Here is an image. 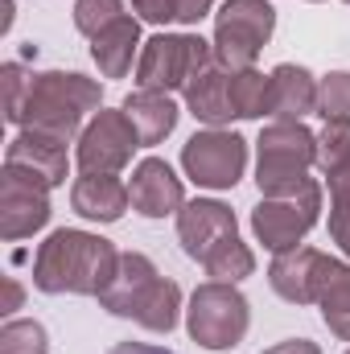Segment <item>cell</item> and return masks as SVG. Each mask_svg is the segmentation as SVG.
<instances>
[{"instance_id":"9","label":"cell","mask_w":350,"mask_h":354,"mask_svg":"<svg viewBox=\"0 0 350 354\" xmlns=\"http://www.w3.org/2000/svg\"><path fill=\"white\" fill-rule=\"evenodd\" d=\"M181 169L202 189H231L248 169V140L227 128L194 132L181 145Z\"/></svg>"},{"instance_id":"22","label":"cell","mask_w":350,"mask_h":354,"mask_svg":"<svg viewBox=\"0 0 350 354\" xmlns=\"http://www.w3.org/2000/svg\"><path fill=\"white\" fill-rule=\"evenodd\" d=\"M231 103L239 120H264L272 115V75L252 71H231Z\"/></svg>"},{"instance_id":"2","label":"cell","mask_w":350,"mask_h":354,"mask_svg":"<svg viewBox=\"0 0 350 354\" xmlns=\"http://www.w3.org/2000/svg\"><path fill=\"white\" fill-rule=\"evenodd\" d=\"M99 305L116 317H128L153 334H169L181 313V288L177 280L161 276L145 252H120V268L111 284L103 288Z\"/></svg>"},{"instance_id":"33","label":"cell","mask_w":350,"mask_h":354,"mask_svg":"<svg viewBox=\"0 0 350 354\" xmlns=\"http://www.w3.org/2000/svg\"><path fill=\"white\" fill-rule=\"evenodd\" d=\"M210 4H214V0H181V17H177V25H198V21L210 12Z\"/></svg>"},{"instance_id":"32","label":"cell","mask_w":350,"mask_h":354,"mask_svg":"<svg viewBox=\"0 0 350 354\" xmlns=\"http://www.w3.org/2000/svg\"><path fill=\"white\" fill-rule=\"evenodd\" d=\"M21 301H25V288H21L12 276H4V305H0V313H4V317H12V313L21 309Z\"/></svg>"},{"instance_id":"13","label":"cell","mask_w":350,"mask_h":354,"mask_svg":"<svg viewBox=\"0 0 350 354\" xmlns=\"http://www.w3.org/2000/svg\"><path fill=\"white\" fill-rule=\"evenodd\" d=\"M128 194H132V210L145 218H165V214H177L185 206V185L174 174V165L161 157H145L132 169Z\"/></svg>"},{"instance_id":"34","label":"cell","mask_w":350,"mask_h":354,"mask_svg":"<svg viewBox=\"0 0 350 354\" xmlns=\"http://www.w3.org/2000/svg\"><path fill=\"white\" fill-rule=\"evenodd\" d=\"M107 354H174V351H165V346H149V342H120V346H111Z\"/></svg>"},{"instance_id":"26","label":"cell","mask_w":350,"mask_h":354,"mask_svg":"<svg viewBox=\"0 0 350 354\" xmlns=\"http://www.w3.org/2000/svg\"><path fill=\"white\" fill-rule=\"evenodd\" d=\"M0 354H50V334L42 322H17L8 317L0 330Z\"/></svg>"},{"instance_id":"15","label":"cell","mask_w":350,"mask_h":354,"mask_svg":"<svg viewBox=\"0 0 350 354\" xmlns=\"http://www.w3.org/2000/svg\"><path fill=\"white\" fill-rule=\"evenodd\" d=\"M322 252L317 248H293L280 252L268 268V284L280 301L288 305H313L317 301V272H322Z\"/></svg>"},{"instance_id":"1","label":"cell","mask_w":350,"mask_h":354,"mask_svg":"<svg viewBox=\"0 0 350 354\" xmlns=\"http://www.w3.org/2000/svg\"><path fill=\"white\" fill-rule=\"evenodd\" d=\"M116 268H120V252L103 235L62 227L37 248L33 284L42 292H50V297H62V292H71V297H103Z\"/></svg>"},{"instance_id":"8","label":"cell","mask_w":350,"mask_h":354,"mask_svg":"<svg viewBox=\"0 0 350 354\" xmlns=\"http://www.w3.org/2000/svg\"><path fill=\"white\" fill-rule=\"evenodd\" d=\"M317 218H322V185L309 181L288 198H264L252 210V231L272 256H280L301 248V239L317 227Z\"/></svg>"},{"instance_id":"36","label":"cell","mask_w":350,"mask_h":354,"mask_svg":"<svg viewBox=\"0 0 350 354\" xmlns=\"http://www.w3.org/2000/svg\"><path fill=\"white\" fill-rule=\"evenodd\" d=\"M347 354H350V351H347Z\"/></svg>"},{"instance_id":"20","label":"cell","mask_w":350,"mask_h":354,"mask_svg":"<svg viewBox=\"0 0 350 354\" xmlns=\"http://www.w3.org/2000/svg\"><path fill=\"white\" fill-rule=\"evenodd\" d=\"M322 309V322L330 326L334 338L350 342V264L326 256L322 260V272H317V301Z\"/></svg>"},{"instance_id":"35","label":"cell","mask_w":350,"mask_h":354,"mask_svg":"<svg viewBox=\"0 0 350 354\" xmlns=\"http://www.w3.org/2000/svg\"><path fill=\"white\" fill-rule=\"evenodd\" d=\"M347 4H350V0H347Z\"/></svg>"},{"instance_id":"30","label":"cell","mask_w":350,"mask_h":354,"mask_svg":"<svg viewBox=\"0 0 350 354\" xmlns=\"http://www.w3.org/2000/svg\"><path fill=\"white\" fill-rule=\"evenodd\" d=\"M132 12L149 25H174L181 17V0H132Z\"/></svg>"},{"instance_id":"24","label":"cell","mask_w":350,"mask_h":354,"mask_svg":"<svg viewBox=\"0 0 350 354\" xmlns=\"http://www.w3.org/2000/svg\"><path fill=\"white\" fill-rule=\"evenodd\" d=\"M326 185H330V239L342 248V256H350V165L326 174Z\"/></svg>"},{"instance_id":"29","label":"cell","mask_w":350,"mask_h":354,"mask_svg":"<svg viewBox=\"0 0 350 354\" xmlns=\"http://www.w3.org/2000/svg\"><path fill=\"white\" fill-rule=\"evenodd\" d=\"M0 83H4V120L21 124V107H25V95H29L33 75H25L21 62H4L0 66Z\"/></svg>"},{"instance_id":"27","label":"cell","mask_w":350,"mask_h":354,"mask_svg":"<svg viewBox=\"0 0 350 354\" xmlns=\"http://www.w3.org/2000/svg\"><path fill=\"white\" fill-rule=\"evenodd\" d=\"M317 115L330 120H350V71H330L317 83Z\"/></svg>"},{"instance_id":"4","label":"cell","mask_w":350,"mask_h":354,"mask_svg":"<svg viewBox=\"0 0 350 354\" xmlns=\"http://www.w3.org/2000/svg\"><path fill=\"white\" fill-rule=\"evenodd\" d=\"M317 165V136L301 120H276L256 140V185L264 198H288L305 189Z\"/></svg>"},{"instance_id":"28","label":"cell","mask_w":350,"mask_h":354,"mask_svg":"<svg viewBox=\"0 0 350 354\" xmlns=\"http://www.w3.org/2000/svg\"><path fill=\"white\" fill-rule=\"evenodd\" d=\"M120 17H124V4L120 0H75V29L87 33V37L103 33Z\"/></svg>"},{"instance_id":"3","label":"cell","mask_w":350,"mask_h":354,"mask_svg":"<svg viewBox=\"0 0 350 354\" xmlns=\"http://www.w3.org/2000/svg\"><path fill=\"white\" fill-rule=\"evenodd\" d=\"M99 103H103V91L95 79L79 71H46V75H33L29 83L25 107H21V128L71 140L83 132V115L99 111Z\"/></svg>"},{"instance_id":"7","label":"cell","mask_w":350,"mask_h":354,"mask_svg":"<svg viewBox=\"0 0 350 354\" xmlns=\"http://www.w3.org/2000/svg\"><path fill=\"white\" fill-rule=\"evenodd\" d=\"M276 29V8L268 0H223L214 12V62L227 71H252Z\"/></svg>"},{"instance_id":"5","label":"cell","mask_w":350,"mask_h":354,"mask_svg":"<svg viewBox=\"0 0 350 354\" xmlns=\"http://www.w3.org/2000/svg\"><path fill=\"white\" fill-rule=\"evenodd\" d=\"M252 305L248 297L227 280H206L194 288L185 309V330L202 351H235L248 338Z\"/></svg>"},{"instance_id":"6","label":"cell","mask_w":350,"mask_h":354,"mask_svg":"<svg viewBox=\"0 0 350 354\" xmlns=\"http://www.w3.org/2000/svg\"><path fill=\"white\" fill-rule=\"evenodd\" d=\"M214 62V46L198 33H157L145 41L136 58V87L145 91H185Z\"/></svg>"},{"instance_id":"12","label":"cell","mask_w":350,"mask_h":354,"mask_svg":"<svg viewBox=\"0 0 350 354\" xmlns=\"http://www.w3.org/2000/svg\"><path fill=\"white\" fill-rule=\"evenodd\" d=\"M239 235V223H235V210L214 202V198H194L177 210V239L185 248L190 260L206 264L227 239Z\"/></svg>"},{"instance_id":"14","label":"cell","mask_w":350,"mask_h":354,"mask_svg":"<svg viewBox=\"0 0 350 354\" xmlns=\"http://www.w3.org/2000/svg\"><path fill=\"white\" fill-rule=\"evenodd\" d=\"M4 165H21L33 177H42L50 189L62 185L71 174V157H66V140L58 136H46V132H33V128H21L8 149H4Z\"/></svg>"},{"instance_id":"19","label":"cell","mask_w":350,"mask_h":354,"mask_svg":"<svg viewBox=\"0 0 350 354\" xmlns=\"http://www.w3.org/2000/svg\"><path fill=\"white\" fill-rule=\"evenodd\" d=\"M124 115L132 120V128H136L140 145L149 149V145H161V140L174 132V128H177V115H181V111H177L174 95L136 87L128 99H124Z\"/></svg>"},{"instance_id":"11","label":"cell","mask_w":350,"mask_h":354,"mask_svg":"<svg viewBox=\"0 0 350 354\" xmlns=\"http://www.w3.org/2000/svg\"><path fill=\"white\" fill-rule=\"evenodd\" d=\"M50 185L21 165H4L0 177V235L8 243L29 239L50 223Z\"/></svg>"},{"instance_id":"18","label":"cell","mask_w":350,"mask_h":354,"mask_svg":"<svg viewBox=\"0 0 350 354\" xmlns=\"http://www.w3.org/2000/svg\"><path fill=\"white\" fill-rule=\"evenodd\" d=\"M71 206L87 223H120L132 206V194L116 174H83L71 189Z\"/></svg>"},{"instance_id":"31","label":"cell","mask_w":350,"mask_h":354,"mask_svg":"<svg viewBox=\"0 0 350 354\" xmlns=\"http://www.w3.org/2000/svg\"><path fill=\"white\" fill-rule=\"evenodd\" d=\"M264 354H322V346L309 342V338H284V342H276L272 351H264Z\"/></svg>"},{"instance_id":"16","label":"cell","mask_w":350,"mask_h":354,"mask_svg":"<svg viewBox=\"0 0 350 354\" xmlns=\"http://www.w3.org/2000/svg\"><path fill=\"white\" fill-rule=\"evenodd\" d=\"M181 95H185V111L202 120L206 128H227L231 120H239L231 103V71L219 62H210L198 79H190V87Z\"/></svg>"},{"instance_id":"10","label":"cell","mask_w":350,"mask_h":354,"mask_svg":"<svg viewBox=\"0 0 350 354\" xmlns=\"http://www.w3.org/2000/svg\"><path fill=\"white\" fill-rule=\"evenodd\" d=\"M136 149H145V145H140L132 120L124 115V107H120V111L99 107V111L91 115V124L79 132L75 161H79L83 174H120V169L132 165V153H136Z\"/></svg>"},{"instance_id":"17","label":"cell","mask_w":350,"mask_h":354,"mask_svg":"<svg viewBox=\"0 0 350 354\" xmlns=\"http://www.w3.org/2000/svg\"><path fill=\"white\" fill-rule=\"evenodd\" d=\"M145 41H140V17H120L116 25H107L103 33L91 37V58L99 66L103 79H124L132 71V62L140 58Z\"/></svg>"},{"instance_id":"21","label":"cell","mask_w":350,"mask_h":354,"mask_svg":"<svg viewBox=\"0 0 350 354\" xmlns=\"http://www.w3.org/2000/svg\"><path fill=\"white\" fill-rule=\"evenodd\" d=\"M317 111V79L305 66L280 62L272 71V120H305Z\"/></svg>"},{"instance_id":"23","label":"cell","mask_w":350,"mask_h":354,"mask_svg":"<svg viewBox=\"0 0 350 354\" xmlns=\"http://www.w3.org/2000/svg\"><path fill=\"white\" fill-rule=\"evenodd\" d=\"M206 276L210 280H227V284H239L243 276H252L256 272V256H252V248L235 235V239H227L210 260H206Z\"/></svg>"},{"instance_id":"25","label":"cell","mask_w":350,"mask_h":354,"mask_svg":"<svg viewBox=\"0 0 350 354\" xmlns=\"http://www.w3.org/2000/svg\"><path fill=\"white\" fill-rule=\"evenodd\" d=\"M350 165V120H330L317 136V169L338 174Z\"/></svg>"}]
</instances>
